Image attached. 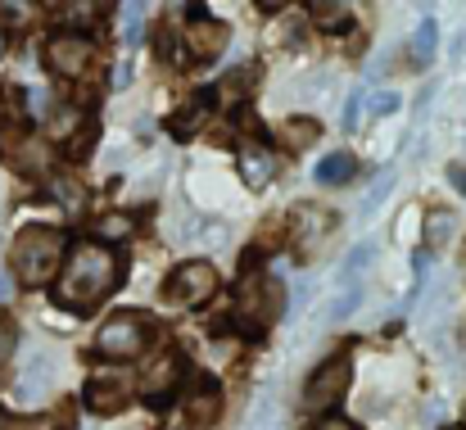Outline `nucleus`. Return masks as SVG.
Segmentation results:
<instances>
[{"instance_id": "nucleus-9", "label": "nucleus", "mask_w": 466, "mask_h": 430, "mask_svg": "<svg viewBox=\"0 0 466 430\" xmlns=\"http://www.w3.org/2000/svg\"><path fill=\"white\" fill-rule=\"evenodd\" d=\"M326 236H330V218L321 209H312V204H299V213H295V254L312 259Z\"/></svg>"}, {"instance_id": "nucleus-16", "label": "nucleus", "mask_w": 466, "mask_h": 430, "mask_svg": "<svg viewBox=\"0 0 466 430\" xmlns=\"http://www.w3.org/2000/svg\"><path fill=\"white\" fill-rule=\"evenodd\" d=\"M199 123H204V100L181 105V109L172 114V123H167V128H172V137H181V141H186V137H195V128H199Z\"/></svg>"}, {"instance_id": "nucleus-29", "label": "nucleus", "mask_w": 466, "mask_h": 430, "mask_svg": "<svg viewBox=\"0 0 466 430\" xmlns=\"http://www.w3.org/2000/svg\"><path fill=\"white\" fill-rule=\"evenodd\" d=\"M449 181H453V190L466 195V163H453V168H449Z\"/></svg>"}, {"instance_id": "nucleus-34", "label": "nucleus", "mask_w": 466, "mask_h": 430, "mask_svg": "<svg viewBox=\"0 0 466 430\" xmlns=\"http://www.w3.org/2000/svg\"><path fill=\"white\" fill-rule=\"evenodd\" d=\"M0 299H9V277L0 272Z\"/></svg>"}, {"instance_id": "nucleus-23", "label": "nucleus", "mask_w": 466, "mask_h": 430, "mask_svg": "<svg viewBox=\"0 0 466 430\" xmlns=\"http://www.w3.org/2000/svg\"><path fill=\"white\" fill-rule=\"evenodd\" d=\"M399 105H403V100H399L394 91H380V96L371 100V109H367V114H371V118H390V114H394Z\"/></svg>"}, {"instance_id": "nucleus-26", "label": "nucleus", "mask_w": 466, "mask_h": 430, "mask_svg": "<svg viewBox=\"0 0 466 430\" xmlns=\"http://www.w3.org/2000/svg\"><path fill=\"white\" fill-rule=\"evenodd\" d=\"M127 231H132L127 218H105V222H100V236H109V241H118V236H127Z\"/></svg>"}, {"instance_id": "nucleus-2", "label": "nucleus", "mask_w": 466, "mask_h": 430, "mask_svg": "<svg viewBox=\"0 0 466 430\" xmlns=\"http://www.w3.org/2000/svg\"><path fill=\"white\" fill-rule=\"evenodd\" d=\"M64 254V236L55 227H27L14 241V272L27 286H41L46 277H55V263Z\"/></svg>"}, {"instance_id": "nucleus-19", "label": "nucleus", "mask_w": 466, "mask_h": 430, "mask_svg": "<svg viewBox=\"0 0 466 430\" xmlns=\"http://www.w3.org/2000/svg\"><path fill=\"white\" fill-rule=\"evenodd\" d=\"M172 381H177V358H163L155 372H150V385H146L150 399H163V394L172 390Z\"/></svg>"}, {"instance_id": "nucleus-3", "label": "nucleus", "mask_w": 466, "mask_h": 430, "mask_svg": "<svg viewBox=\"0 0 466 430\" xmlns=\"http://www.w3.org/2000/svg\"><path fill=\"white\" fill-rule=\"evenodd\" d=\"M281 312V286L272 277H249L236 290V326L249 335H263Z\"/></svg>"}, {"instance_id": "nucleus-37", "label": "nucleus", "mask_w": 466, "mask_h": 430, "mask_svg": "<svg viewBox=\"0 0 466 430\" xmlns=\"http://www.w3.org/2000/svg\"><path fill=\"white\" fill-rule=\"evenodd\" d=\"M449 430H458V426H449Z\"/></svg>"}, {"instance_id": "nucleus-27", "label": "nucleus", "mask_w": 466, "mask_h": 430, "mask_svg": "<svg viewBox=\"0 0 466 430\" xmlns=\"http://www.w3.org/2000/svg\"><path fill=\"white\" fill-rule=\"evenodd\" d=\"M449 231H453V218H449V213H435V218H431V241H435V245H444V236H449Z\"/></svg>"}, {"instance_id": "nucleus-12", "label": "nucleus", "mask_w": 466, "mask_h": 430, "mask_svg": "<svg viewBox=\"0 0 466 430\" xmlns=\"http://www.w3.org/2000/svg\"><path fill=\"white\" fill-rule=\"evenodd\" d=\"M353 172H358V163H353L349 149H335V154H326V159L312 168L317 186H344V181H353Z\"/></svg>"}, {"instance_id": "nucleus-4", "label": "nucleus", "mask_w": 466, "mask_h": 430, "mask_svg": "<svg viewBox=\"0 0 466 430\" xmlns=\"http://www.w3.org/2000/svg\"><path fill=\"white\" fill-rule=\"evenodd\" d=\"M96 349H100L105 358H137V353H146V349H150V331H146V322H141V317L123 312V317H114V322H105V326H100Z\"/></svg>"}, {"instance_id": "nucleus-25", "label": "nucleus", "mask_w": 466, "mask_h": 430, "mask_svg": "<svg viewBox=\"0 0 466 430\" xmlns=\"http://www.w3.org/2000/svg\"><path fill=\"white\" fill-rule=\"evenodd\" d=\"M18 159H23V168H27V172H41V168H46V149H41L36 141L23 145V154H18Z\"/></svg>"}, {"instance_id": "nucleus-20", "label": "nucleus", "mask_w": 466, "mask_h": 430, "mask_svg": "<svg viewBox=\"0 0 466 430\" xmlns=\"http://www.w3.org/2000/svg\"><path fill=\"white\" fill-rule=\"evenodd\" d=\"M141 14H146V5H137V0H132V5H123V18H127V23H123V36H127V46H137V41L146 36Z\"/></svg>"}, {"instance_id": "nucleus-31", "label": "nucleus", "mask_w": 466, "mask_h": 430, "mask_svg": "<svg viewBox=\"0 0 466 430\" xmlns=\"http://www.w3.org/2000/svg\"><path fill=\"white\" fill-rule=\"evenodd\" d=\"M27 96H32V109L36 114H50V96L46 91H27Z\"/></svg>"}, {"instance_id": "nucleus-18", "label": "nucleus", "mask_w": 466, "mask_h": 430, "mask_svg": "<svg viewBox=\"0 0 466 430\" xmlns=\"http://www.w3.org/2000/svg\"><path fill=\"white\" fill-rule=\"evenodd\" d=\"M312 18H317V27H326V32H339V27H349V5L317 0V5H312Z\"/></svg>"}, {"instance_id": "nucleus-14", "label": "nucleus", "mask_w": 466, "mask_h": 430, "mask_svg": "<svg viewBox=\"0 0 466 430\" xmlns=\"http://www.w3.org/2000/svg\"><path fill=\"white\" fill-rule=\"evenodd\" d=\"M435 46H440V27H435V18H421L417 32H412V41H408L412 64H431L435 59Z\"/></svg>"}, {"instance_id": "nucleus-1", "label": "nucleus", "mask_w": 466, "mask_h": 430, "mask_svg": "<svg viewBox=\"0 0 466 430\" xmlns=\"http://www.w3.org/2000/svg\"><path fill=\"white\" fill-rule=\"evenodd\" d=\"M114 282H118V259L105 245H77L64 277L55 282V299L64 308H91L114 290Z\"/></svg>"}, {"instance_id": "nucleus-30", "label": "nucleus", "mask_w": 466, "mask_h": 430, "mask_svg": "<svg viewBox=\"0 0 466 430\" xmlns=\"http://www.w3.org/2000/svg\"><path fill=\"white\" fill-rule=\"evenodd\" d=\"M77 128V114H59V123H55V137H68Z\"/></svg>"}, {"instance_id": "nucleus-33", "label": "nucleus", "mask_w": 466, "mask_h": 430, "mask_svg": "<svg viewBox=\"0 0 466 430\" xmlns=\"http://www.w3.org/2000/svg\"><path fill=\"white\" fill-rule=\"evenodd\" d=\"M367 73H376V77H380V73H390V55H380V59H376V64H371Z\"/></svg>"}, {"instance_id": "nucleus-5", "label": "nucleus", "mask_w": 466, "mask_h": 430, "mask_svg": "<svg viewBox=\"0 0 466 430\" xmlns=\"http://www.w3.org/2000/svg\"><path fill=\"white\" fill-rule=\"evenodd\" d=\"M213 290H218V272L208 268V263H181L172 277H167V303H177V308H195V303H204V299H213Z\"/></svg>"}, {"instance_id": "nucleus-6", "label": "nucleus", "mask_w": 466, "mask_h": 430, "mask_svg": "<svg viewBox=\"0 0 466 430\" xmlns=\"http://www.w3.org/2000/svg\"><path fill=\"white\" fill-rule=\"evenodd\" d=\"M349 376H353V363L339 353V358H330L326 367H317L309 381V390H304V408L309 413H326V408H335V399L349 390Z\"/></svg>"}, {"instance_id": "nucleus-35", "label": "nucleus", "mask_w": 466, "mask_h": 430, "mask_svg": "<svg viewBox=\"0 0 466 430\" xmlns=\"http://www.w3.org/2000/svg\"><path fill=\"white\" fill-rule=\"evenodd\" d=\"M321 430H349V426L344 422H330V426H321Z\"/></svg>"}, {"instance_id": "nucleus-15", "label": "nucleus", "mask_w": 466, "mask_h": 430, "mask_svg": "<svg viewBox=\"0 0 466 430\" xmlns=\"http://www.w3.org/2000/svg\"><path fill=\"white\" fill-rule=\"evenodd\" d=\"M358 303H362V290L358 286H339V294L326 303V322H344V317H353V312H358Z\"/></svg>"}, {"instance_id": "nucleus-10", "label": "nucleus", "mask_w": 466, "mask_h": 430, "mask_svg": "<svg viewBox=\"0 0 466 430\" xmlns=\"http://www.w3.org/2000/svg\"><path fill=\"white\" fill-rule=\"evenodd\" d=\"M177 422H181V426H172V430H208L218 422V390H213V385H199V390L186 399V408H181Z\"/></svg>"}, {"instance_id": "nucleus-32", "label": "nucleus", "mask_w": 466, "mask_h": 430, "mask_svg": "<svg viewBox=\"0 0 466 430\" xmlns=\"http://www.w3.org/2000/svg\"><path fill=\"white\" fill-rule=\"evenodd\" d=\"M421 417H426V426H440V417H444V404H426V413H421Z\"/></svg>"}, {"instance_id": "nucleus-7", "label": "nucleus", "mask_w": 466, "mask_h": 430, "mask_svg": "<svg viewBox=\"0 0 466 430\" xmlns=\"http://www.w3.org/2000/svg\"><path fill=\"white\" fill-rule=\"evenodd\" d=\"M46 59H50V68H55L59 77H82V73L91 68V46H86L82 36H50Z\"/></svg>"}, {"instance_id": "nucleus-22", "label": "nucleus", "mask_w": 466, "mask_h": 430, "mask_svg": "<svg viewBox=\"0 0 466 430\" xmlns=\"http://www.w3.org/2000/svg\"><path fill=\"white\" fill-rule=\"evenodd\" d=\"M245 87H249V73H231V77L222 82V100H227V105H236V100L245 96Z\"/></svg>"}, {"instance_id": "nucleus-17", "label": "nucleus", "mask_w": 466, "mask_h": 430, "mask_svg": "<svg viewBox=\"0 0 466 430\" xmlns=\"http://www.w3.org/2000/svg\"><path fill=\"white\" fill-rule=\"evenodd\" d=\"M371 263H376V250H371V245H358V250L344 259V286L362 290V272H367Z\"/></svg>"}, {"instance_id": "nucleus-21", "label": "nucleus", "mask_w": 466, "mask_h": 430, "mask_svg": "<svg viewBox=\"0 0 466 430\" xmlns=\"http://www.w3.org/2000/svg\"><path fill=\"white\" fill-rule=\"evenodd\" d=\"M286 141L295 145V149H309L317 141V123L312 118H295V123H286Z\"/></svg>"}, {"instance_id": "nucleus-28", "label": "nucleus", "mask_w": 466, "mask_h": 430, "mask_svg": "<svg viewBox=\"0 0 466 430\" xmlns=\"http://www.w3.org/2000/svg\"><path fill=\"white\" fill-rule=\"evenodd\" d=\"M358 109H362V87H358V91H349V100H344V128H353V123H358Z\"/></svg>"}, {"instance_id": "nucleus-8", "label": "nucleus", "mask_w": 466, "mask_h": 430, "mask_svg": "<svg viewBox=\"0 0 466 430\" xmlns=\"http://www.w3.org/2000/svg\"><path fill=\"white\" fill-rule=\"evenodd\" d=\"M227 41H231V32H227V23H218V18H195V23L186 27V46H190V55H195L199 64L218 59V55L227 50Z\"/></svg>"}, {"instance_id": "nucleus-11", "label": "nucleus", "mask_w": 466, "mask_h": 430, "mask_svg": "<svg viewBox=\"0 0 466 430\" xmlns=\"http://www.w3.org/2000/svg\"><path fill=\"white\" fill-rule=\"evenodd\" d=\"M123 404H127V381L123 376L118 381L114 376H100V381L86 385V408L91 413H118Z\"/></svg>"}, {"instance_id": "nucleus-36", "label": "nucleus", "mask_w": 466, "mask_h": 430, "mask_svg": "<svg viewBox=\"0 0 466 430\" xmlns=\"http://www.w3.org/2000/svg\"><path fill=\"white\" fill-rule=\"evenodd\" d=\"M0 430H5V422H0Z\"/></svg>"}, {"instance_id": "nucleus-13", "label": "nucleus", "mask_w": 466, "mask_h": 430, "mask_svg": "<svg viewBox=\"0 0 466 430\" xmlns=\"http://www.w3.org/2000/svg\"><path fill=\"white\" fill-rule=\"evenodd\" d=\"M240 168H245V181H249V186H263V181H272L277 159H272L268 149H258V145H245V149H240Z\"/></svg>"}, {"instance_id": "nucleus-24", "label": "nucleus", "mask_w": 466, "mask_h": 430, "mask_svg": "<svg viewBox=\"0 0 466 430\" xmlns=\"http://www.w3.org/2000/svg\"><path fill=\"white\" fill-rule=\"evenodd\" d=\"M390 186H394V172H385V177H380V181L371 186V195H367V204H362V213H376V209H380V200L390 195Z\"/></svg>"}]
</instances>
